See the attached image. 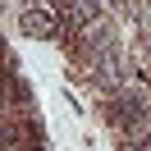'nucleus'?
<instances>
[{
    "mask_svg": "<svg viewBox=\"0 0 151 151\" xmlns=\"http://www.w3.org/2000/svg\"><path fill=\"white\" fill-rule=\"evenodd\" d=\"M19 28L28 32V37H55V32L64 28V23H60L55 14H41V9H28V14L19 19Z\"/></svg>",
    "mask_w": 151,
    "mask_h": 151,
    "instance_id": "nucleus-1",
    "label": "nucleus"
}]
</instances>
